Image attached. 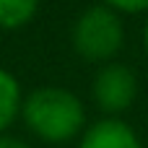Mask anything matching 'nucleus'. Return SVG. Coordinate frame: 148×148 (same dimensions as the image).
Masks as SVG:
<instances>
[{
    "instance_id": "nucleus-2",
    "label": "nucleus",
    "mask_w": 148,
    "mask_h": 148,
    "mask_svg": "<svg viewBox=\"0 0 148 148\" xmlns=\"http://www.w3.org/2000/svg\"><path fill=\"white\" fill-rule=\"evenodd\" d=\"M70 42L78 57L88 62H99V65L112 62L125 44L122 16L104 3L91 5L83 13H78L70 31Z\"/></svg>"
},
{
    "instance_id": "nucleus-9",
    "label": "nucleus",
    "mask_w": 148,
    "mask_h": 148,
    "mask_svg": "<svg viewBox=\"0 0 148 148\" xmlns=\"http://www.w3.org/2000/svg\"><path fill=\"white\" fill-rule=\"evenodd\" d=\"M143 44H146V52H148V21H146V29H143Z\"/></svg>"
},
{
    "instance_id": "nucleus-1",
    "label": "nucleus",
    "mask_w": 148,
    "mask_h": 148,
    "mask_svg": "<svg viewBox=\"0 0 148 148\" xmlns=\"http://www.w3.org/2000/svg\"><path fill=\"white\" fill-rule=\"evenodd\" d=\"M21 120L44 143H68L86 130L83 101L62 86H42L26 94Z\"/></svg>"
},
{
    "instance_id": "nucleus-7",
    "label": "nucleus",
    "mask_w": 148,
    "mask_h": 148,
    "mask_svg": "<svg viewBox=\"0 0 148 148\" xmlns=\"http://www.w3.org/2000/svg\"><path fill=\"white\" fill-rule=\"evenodd\" d=\"M104 5H109L112 10H117L120 16H138L148 13V0H101Z\"/></svg>"
},
{
    "instance_id": "nucleus-3",
    "label": "nucleus",
    "mask_w": 148,
    "mask_h": 148,
    "mask_svg": "<svg viewBox=\"0 0 148 148\" xmlns=\"http://www.w3.org/2000/svg\"><path fill=\"white\" fill-rule=\"evenodd\" d=\"M91 96L104 117H120L133 107L138 96V75L125 62H104L94 75Z\"/></svg>"
},
{
    "instance_id": "nucleus-6",
    "label": "nucleus",
    "mask_w": 148,
    "mask_h": 148,
    "mask_svg": "<svg viewBox=\"0 0 148 148\" xmlns=\"http://www.w3.org/2000/svg\"><path fill=\"white\" fill-rule=\"evenodd\" d=\"M42 0H0V29L16 31L34 21Z\"/></svg>"
},
{
    "instance_id": "nucleus-5",
    "label": "nucleus",
    "mask_w": 148,
    "mask_h": 148,
    "mask_svg": "<svg viewBox=\"0 0 148 148\" xmlns=\"http://www.w3.org/2000/svg\"><path fill=\"white\" fill-rule=\"evenodd\" d=\"M21 104L23 94L18 78L8 68H0V135L8 133V127L21 117Z\"/></svg>"
},
{
    "instance_id": "nucleus-4",
    "label": "nucleus",
    "mask_w": 148,
    "mask_h": 148,
    "mask_svg": "<svg viewBox=\"0 0 148 148\" xmlns=\"http://www.w3.org/2000/svg\"><path fill=\"white\" fill-rule=\"evenodd\" d=\"M78 148H146L140 135L122 117H101L81 133Z\"/></svg>"
},
{
    "instance_id": "nucleus-8",
    "label": "nucleus",
    "mask_w": 148,
    "mask_h": 148,
    "mask_svg": "<svg viewBox=\"0 0 148 148\" xmlns=\"http://www.w3.org/2000/svg\"><path fill=\"white\" fill-rule=\"evenodd\" d=\"M0 148H31V146H29V143H23L21 138H13V135L3 133V135H0Z\"/></svg>"
}]
</instances>
